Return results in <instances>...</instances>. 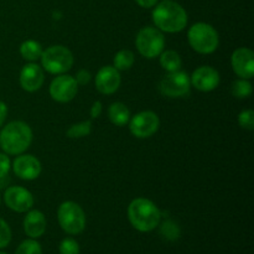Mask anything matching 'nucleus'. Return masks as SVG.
<instances>
[{"mask_svg":"<svg viewBox=\"0 0 254 254\" xmlns=\"http://www.w3.org/2000/svg\"><path fill=\"white\" fill-rule=\"evenodd\" d=\"M136 4L140 7H144V9H150V7H154L159 2V0H134Z\"/></svg>","mask_w":254,"mask_h":254,"instance_id":"32","label":"nucleus"},{"mask_svg":"<svg viewBox=\"0 0 254 254\" xmlns=\"http://www.w3.org/2000/svg\"><path fill=\"white\" fill-rule=\"evenodd\" d=\"M0 203H1V197H0Z\"/></svg>","mask_w":254,"mask_h":254,"instance_id":"34","label":"nucleus"},{"mask_svg":"<svg viewBox=\"0 0 254 254\" xmlns=\"http://www.w3.org/2000/svg\"><path fill=\"white\" fill-rule=\"evenodd\" d=\"M4 202L10 210L15 211L17 213L27 212L34 206V196L21 186H10L5 190L4 195Z\"/></svg>","mask_w":254,"mask_h":254,"instance_id":"11","label":"nucleus"},{"mask_svg":"<svg viewBox=\"0 0 254 254\" xmlns=\"http://www.w3.org/2000/svg\"><path fill=\"white\" fill-rule=\"evenodd\" d=\"M7 116V107L4 102L0 101V127H2L5 119H6Z\"/></svg>","mask_w":254,"mask_h":254,"instance_id":"33","label":"nucleus"},{"mask_svg":"<svg viewBox=\"0 0 254 254\" xmlns=\"http://www.w3.org/2000/svg\"><path fill=\"white\" fill-rule=\"evenodd\" d=\"M92 131V122L91 121H84L81 123L73 124L68 128L67 130V136L71 139H78L83 138V136L89 135Z\"/></svg>","mask_w":254,"mask_h":254,"instance_id":"23","label":"nucleus"},{"mask_svg":"<svg viewBox=\"0 0 254 254\" xmlns=\"http://www.w3.org/2000/svg\"><path fill=\"white\" fill-rule=\"evenodd\" d=\"M19 82L24 91L30 92V93L39 91L45 82L44 69L35 62H30L25 64L20 71Z\"/></svg>","mask_w":254,"mask_h":254,"instance_id":"15","label":"nucleus"},{"mask_svg":"<svg viewBox=\"0 0 254 254\" xmlns=\"http://www.w3.org/2000/svg\"><path fill=\"white\" fill-rule=\"evenodd\" d=\"M42 46L36 40H26L20 45V55L24 60L29 62H35L41 57Z\"/></svg>","mask_w":254,"mask_h":254,"instance_id":"19","label":"nucleus"},{"mask_svg":"<svg viewBox=\"0 0 254 254\" xmlns=\"http://www.w3.org/2000/svg\"><path fill=\"white\" fill-rule=\"evenodd\" d=\"M191 88L190 76L184 71L169 72L161 78L159 83V89L161 94L169 98H180L189 94Z\"/></svg>","mask_w":254,"mask_h":254,"instance_id":"8","label":"nucleus"},{"mask_svg":"<svg viewBox=\"0 0 254 254\" xmlns=\"http://www.w3.org/2000/svg\"><path fill=\"white\" fill-rule=\"evenodd\" d=\"M161 235L165 238H168V240L175 241L180 236V228L173 221H165L163 226H161Z\"/></svg>","mask_w":254,"mask_h":254,"instance_id":"25","label":"nucleus"},{"mask_svg":"<svg viewBox=\"0 0 254 254\" xmlns=\"http://www.w3.org/2000/svg\"><path fill=\"white\" fill-rule=\"evenodd\" d=\"M188 40L193 51L201 55H210L220 45L218 32L207 22H196L189 29Z\"/></svg>","mask_w":254,"mask_h":254,"instance_id":"4","label":"nucleus"},{"mask_svg":"<svg viewBox=\"0 0 254 254\" xmlns=\"http://www.w3.org/2000/svg\"><path fill=\"white\" fill-rule=\"evenodd\" d=\"M57 220L62 230L68 235H79L86 228V213L73 201H64L59 206Z\"/></svg>","mask_w":254,"mask_h":254,"instance_id":"6","label":"nucleus"},{"mask_svg":"<svg viewBox=\"0 0 254 254\" xmlns=\"http://www.w3.org/2000/svg\"><path fill=\"white\" fill-rule=\"evenodd\" d=\"M151 17L156 29L169 34L183 31L189 20L186 10L173 0H163L158 2L154 6Z\"/></svg>","mask_w":254,"mask_h":254,"instance_id":"1","label":"nucleus"},{"mask_svg":"<svg viewBox=\"0 0 254 254\" xmlns=\"http://www.w3.org/2000/svg\"><path fill=\"white\" fill-rule=\"evenodd\" d=\"M60 254H79V245L73 238H64L59 247Z\"/></svg>","mask_w":254,"mask_h":254,"instance_id":"27","label":"nucleus"},{"mask_svg":"<svg viewBox=\"0 0 254 254\" xmlns=\"http://www.w3.org/2000/svg\"><path fill=\"white\" fill-rule=\"evenodd\" d=\"M102 111H103V104L102 102L96 101L91 107V118L97 119L102 114Z\"/></svg>","mask_w":254,"mask_h":254,"instance_id":"31","label":"nucleus"},{"mask_svg":"<svg viewBox=\"0 0 254 254\" xmlns=\"http://www.w3.org/2000/svg\"><path fill=\"white\" fill-rule=\"evenodd\" d=\"M24 231L30 238L41 237L45 232H46V217L44 213L39 210H30L27 211L26 216L24 218Z\"/></svg>","mask_w":254,"mask_h":254,"instance_id":"17","label":"nucleus"},{"mask_svg":"<svg viewBox=\"0 0 254 254\" xmlns=\"http://www.w3.org/2000/svg\"><path fill=\"white\" fill-rule=\"evenodd\" d=\"M128 218L130 225L139 232H151L160 223L161 212L151 200L138 197L129 203Z\"/></svg>","mask_w":254,"mask_h":254,"instance_id":"3","label":"nucleus"},{"mask_svg":"<svg viewBox=\"0 0 254 254\" xmlns=\"http://www.w3.org/2000/svg\"><path fill=\"white\" fill-rule=\"evenodd\" d=\"M50 96L54 101L59 103H68L76 97L78 92V84H77L74 77L69 74H59L52 79L50 84Z\"/></svg>","mask_w":254,"mask_h":254,"instance_id":"10","label":"nucleus"},{"mask_svg":"<svg viewBox=\"0 0 254 254\" xmlns=\"http://www.w3.org/2000/svg\"><path fill=\"white\" fill-rule=\"evenodd\" d=\"M253 87L248 79L240 78L232 83V94L238 99H245L252 94Z\"/></svg>","mask_w":254,"mask_h":254,"instance_id":"22","label":"nucleus"},{"mask_svg":"<svg viewBox=\"0 0 254 254\" xmlns=\"http://www.w3.org/2000/svg\"><path fill=\"white\" fill-rule=\"evenodd\" d=\"M12 171L19 179L25 181H32L40 176L42 171L41 163L39 159L30 154L16 155L11 164Z\"/></svg>","mask_w":254,"mask_h":254,"instance_id":"12","label":"nucleus"},{"mask_svg":"<svg viewBox=\"0 0 254 254\" xmlns=\"http://www.w3.org/2000/svg\"><path fill=\"white\" fill-rule=\"evenodd\" d=\"M135 62V56L130 50H121L114 55L113 66L118 71H128L133 67Z\"/></svg>","mask_w":254,"mask_h":254,"instance_id":"21","label":"nucleus"},{"mask_svg":"<svg viewBox=\"0 0 254 254\" xmlns=\"http://www.w3.org/2000/svg\"><path fill=\"white\" fill-rule=\"evenodd\" d=\"M11 169V161L5 153H0V179L5 178Z\"/></svg>","mask_w":254,"mask_h":254,"instance_id":"29","label":"nucleus"},{"mask_svg":"<svg viewBox=\"0 0 254 254\" xmlns=\"http://www.w3.org/2000/svg\"><path fill=\"white\" fill-rule=\"evenodd\" d=\"M108 118L114 126L124 127L130 121V111L122 102H114L108 108Z\"/></svg>","mask_w":254,"mask_h":254,"instance_id":"18","label":"nucleus"},{"mask_svg":"<svg viewBox=\"0 0 254 254\" xmlns=\"http://www.w3.org/2000/svg\"><path fill=\"white\" fill-rule=\"evenodd\" d=\"M10 241H11V230H10V226L7 225L6 221L0 218V250L9 246Z\"/></svg>","mask_w":254,"mask_h":254,"instance_id":"28","label":"nucleus"},{"mask_svg":"<svg viewBox=\"0 0 254 254\" xmlns=\"http://www.w3.org/2000/svg\"><path fill=\"white\" fill-rule=\"evenodd\" d=\"M31 143V128L22 121L10 122L0 131V148L7 155L24 154L30 148Z\"/></svg>","mask_w":254,"mask_h":254,"instance_id":"2","label":"nucleus"},{"mask_svg":"<svg viewBox=\"0 0 254 254\" xmlns=\"http://www.w3.org/2000/svg\"><path fill=\"white\" fill-rule=\"evenodd\" d=\"M191 86L197 91L211 92L216 89L220 84V73L216 68L211 66H200L192 72L190 77Z\"/></svg>","mask_w":254,"mask_h":254,"instance_id":"14","label":"nucleus"},{"mask_svg":"<svg viewBox=\"0 0 254 254\" xmlns=\"http://www.w3.org/2000/svg\"><path fill=\"white\" fill-rule=\"evenodd\" d=\"M160 66L168 72L179 71L183 66V60L181 56L174 50H166L163 51L160 55Z\"/></svg>","mask_w":254,"mask_h":254,"instance_id":"20","label":"nucleus"},{"mask_svg":"<svg viewBox=\"0 0 254 254\" xmlns=\"http://www.w3.org/2000/svg\"><path fill=\"white\" fill-rule=\"evenodd\" d=\"M135 47L145 59H155L165 47V37L163 31L153 26H145L139 30L135 37Z\"/></svg>","mask_w":254,"mask_h":254,"instance_id":"7","label":"nucleus"},{"mask_svg":"<svg viewBox=\"0 0 254 254\" xmlns=\"http://www.w3.org/2000/svg\"><path fill=\"white\" fill-rule=\"evenodd\" d=\"M159 128H160V119L155 112H139L129 121V130L138 139L150 138L159 130Z\"/></svg>","mask_w":254,"mask_h":254,"instance_id":"9","label":"nucleus"},{"mask_svg":"<svg viewBox=\"0 0 254 254\" xmlns=\"http://www.w3.org/2000/svg\"><path fill=\"white\" fill-rule=\"evenodd\" d=\"M238 124L243 129L253 130L254 129V112L252 109H245L238 114Z\"/></svg>","mask_w":254,"mask_h":254,"instance_id":"26","label":"nucleus"},{"mask_svg":"<svg viewBox=\"0 0 254 254\" xmlns=\"http://www.w3.org/2000/svg\"><path fill=\"white\" fill-rule=\"evenodd\" d=\"M121 73L114 66H104L96 74V88L102 94H113L121 86Z\"/></svg>","mask_w":254,"mask_h":254,"instance_id":"16","label":"nucleus"},{"mask_svg":"<svg viewBox=\"0 0 254 254\" xmlns=\"http://www.w3.org/2000/svg\"><path fill=\"white\" fill-rule=\"evenodd\" d=\"M41 67L51 74H64L73 66V54L62 45L47 47L41 55Z\"/></svg>","mask_w":254,"mask_h":254,"instance_id":"5","label":"nucleus"},{"mask_svg":"<svg viewBox=\"0 0 254 254\" xmlns=\"http://www.w3.org/2000/svg\"><path fill=\"white\" fill-rule=\"evenodd\" d=\"M0 254H6V253H2V252H0Z\"/></svg>","mask_w":254,"mask_h":254,"instance_id":"35","label":"nucleus"},{"mask_svg":"<svg viewBox=\"0 0 254 254\" xmlns=\"http://www.w3.org/2000/svg\"><path fill=\"white\" fill-rule=\"evenodd\" d=\"M15 254H42V250L37 241L30 238V240H25L24 242L20 243Z\"/></svg>","mask_w":254,"mask_h":254,"instance_id":"24","label":"nucleus"},{"mask_svg":"<svg viewBox=\"0 0 254 254\" xmlns=\"http://www.w3.org/2000/svg\"><path fill=\"white\" fill-rule=\"evenodd\" d=\"M231 66L240 78L251 79L254 74V52L248 47L235 50L231 56Z\"/></svg>","mask_w":254,"mask_h":254,"instance_id":"13","label":"nucleus"},{"mask_svg":"<svg viewBox=\"0 0 254 254\" xmlns=\"http://www.w3.org/2000/svg\"><path fill=\"white\" fill-rule=\"evenodd\" d=\"M91 78H92L91 72L83 68V69H79V71L77 72L76 78H74V79H76V82H77V84H78V86H84V84L89 83Z\"/></svg>","mask_w":254,"mask_h":254,"instance_id":"30","label":"nucleus"}]
</instances>
